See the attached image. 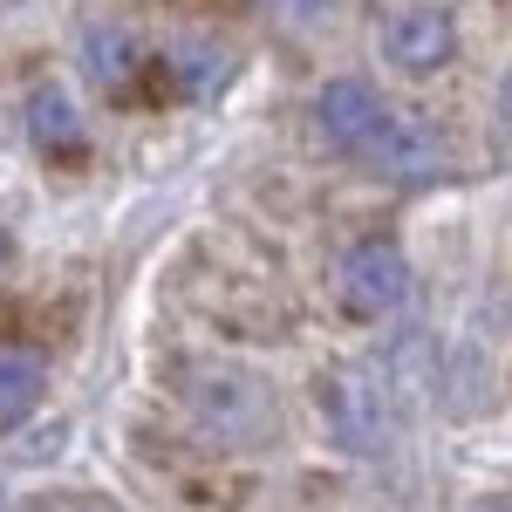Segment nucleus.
<instances>
[{
  "label": "nucleus",
  "mask_w": 512,
  "mask_h": 512,
  "mask_svg": "<svg viewBox=\"0 0 512 512\" xmlns=\"http://www.w3.org/2000/svg\"><path fill=\"white\" fill-rule=\"evenodd\" d=\"M185 417L219 451H274L280 444L274 383L260 369H239V362H205L185 376Z\"/></svg>",
  "instance_id": "1"
},
{
  "label": "nucleus",
  "mask_w": 512,
  "mask_h": 512,
  "mask_svg": "<svg viewBox=\"0 0 512 512\" xmlns=\"http://www.w3.org/2000/svg\"><path fill=\"white\" fill-rule=\"evenodd\" d=\"M321 417H328V437L349 458H383L396 444V431H403L390 376L369 369V362H342V369L321 376Z\"/></svg>",
  "instance_id": "2"
},
{
  "label": "nucleus",
  "mask_w": 512,
  "mask_h": 512,
  "mask_svg": "<svg viewBox=\"0 0 512 512\" xmlns=\"http://www.w3.org/2000/svg\"><path fill=\"white\" fill-rule=\"evenodd\" d=\"M355 158L369 164L376 178H390V185H431L451 171V130L431 117V110H383V123L362 137V151Z\"/></svg>",
  "instance_id": "3"
},
{
  "label": "nucleus",
  "mask_w": 512,
  "mask_h": 512,
  "mask_svg": "<svg viewBox=\"0 0 512 512\" xmlns=\"http://www.w3.org/2000/svg\"><path fill=\"white\" fill-rule=\"evenodd\" d=\"M335 301L349 321H390L410 301V253L390 233L355 239L349 253L335 260Z\"/></svg>",
  "instance_id": "4"
},
{
  "label": "nucleus",
  "mask_w": 512,
  "mask_h": 512,
  "mask_svg": "<svg viewBox=\"0 0 512 512\" xmlns=\"http://www.w3.org/2000/svg\"><path fill=\"white\" fill-rule=\"evenodd\" d=\"M383 62L410 82L451 69V62H458V14H451L444 0H410V7H396L390 21H383Z\"/></svg>",
  "instance_id": "5"
},
{
  "label": "nucleus",
  "mask_w": 512,
  "mask_h": 512,
  "mask_svg": "<svg viewBox=\"0 0 512 512\" xmlns=\"http://www.w3.org/2000/svg\"><path fill=\"white\" fill-rule=\"evenodd\" d=\"M308 110H315L321 144H335V151H349V158H355V151H362V137L383 123L390 103H383V89H376V82L335 76V82H321V89H315V103H308Z\"/></svg>",
  "instance_id": "6"
},
{
  "label": "nucleus",
  "mask_w": 512,
  "mask_h": 512,
  "mask_svg": "<svg viewBox=\"0 0 512 512\" xmlns=\"http://www.w3.org/2000/svg\"><path fill=\"white\" fill-rule=\"evenodd\" d=\"M28 144H35L41 158H82L89 123H82L76 96H69L62 82H41L35 96H28Z\"/></svg>",
  "instance_id": "7"
},
{
  "label": "nucleus",
  "mask_w": 512,
  "mask_h": 512,
  "mask_svg": "<svg viewBox=\"0 0 512 512\" xmlns=\"http://www.w3.org/2000/svg\"><path fill=\"white\" fill-rule=\"evenodd\" d=\"M48 396V362L21 342H0V437L21 431Z\"/></svg>",
  "instance_id": "8"
},
{
  "label": "nucleus",
  "mask_w": 512,
  "mask_h": 512,
  "mask_svg": "<svg viewBox=\"0 0 512 512\" xmlns=\"http://www.w3.org/2000/svg\"><path fill=\"white\" fill-rule=\"evenodd\" d=\"M151 55H144V41L130 35L123 21H96V28H82V69L96 89H130V76L144 69Z\"/></svg>",
  "instance_id": "9"
},
{
  "label": "nucleus",
  "mask_w": 512,
  "mask_h": 512,
  "mask_svg": "<svg viewBox=\"0 0 512 512\" xmlns=\"http://www.w3.org/2000/svg\"><path fill=\"white\" fill-rule=\"evenodd\" d=\"M164 69L178 76V96H192V103H198V96H212L219 82L233 76V55H226L219 41H205V35H185L171 55H164Z\"/></svg>",
  "instance_id": "10"
},
{
  "label": "nucleus",
  "mask_w": 512,
  "mask_h": 512,
  "mask_svg": "<svg viewBox=\"0 0 512 512\" xmlns=\"http://www.w3.org/2000/svg\"><path fill=\"white\" fill-rule=\"evenodd\" d=\"M335 7L342 0H274L280 21H294V28H321V21H335Z\"/></svg>",
  "instance_id": "11"
},
{
  "label": "nucleus",
  "mask_w": 512,
  "mask_h": 512,
  "mask_svg": "<svg viewBox=\"0 0 512 512\" xmlns=\"http://www.w3.org/2000/svg\"><path fill=\"white\" fill-rule=\"evenodd\" d=\"M7 260H14V239H7V226H0V267H7Z\"/></svg>",
  "instance_id": "12"
},
{
  "label": "nucleus",
  "mask_w": 512,
  "mask_h": 512,
  "mask_svg": "<svg viewBox=\"0 0 512 512\" xmlns=\"http://www.w3.org/2000/svg\"><path fill=\"white\" fill-rule=\"evenodd\" d=\"M0 499H7V492H0Z\"/></svg>",
  "instance_id": "13"
}]
</instances>
